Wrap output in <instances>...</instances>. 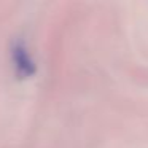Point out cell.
<instances>
[{
	"label": "cell",
	"instance_id": "6da1fadb",
	"mask_svg": "<svg viewBox=\"0 0 148 148\" xmlns=\"http://www.w3.org/2000/svg\"><path fill=\"white\" fill-rule=\"evenodd\" d=\"M11 59H13V65L16 73L21 78H29L35 73V62H34L32 56L29 54L27 48L24 43L16 42L11 48Z\"/></svg>",
	"mask_w": 148,
	"mask_h": 148
}]
</instances>
